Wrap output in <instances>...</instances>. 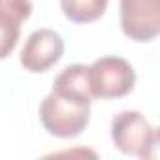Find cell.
Here are the masks:
<instances>
[{
    "mask_svg": "<svg viewBox=\"0 0 160 160\" xmlns=\"http://www.w3.org/2000/svg\"><path fill=\"white\" fill-rule=\"evenodd\" d=\"M89 87L92 98L117 100L134 91L136 72L132 64L121 57H100L87 66Z\"/></svg>",
    "mask_w": 160,
    "mask_h": 160,
    "instance_id": "3957f363",
    "label": "cell"
},
{
    "mask_svg": "<svg viewBox=\"0 0 160 160\" xmlns=\"http://www.w3.org/2000/svg\"><path fill=\"white\" fill-rule=\"evenodd\" d=\"M111 141L126 156L152 158L158 147V130L139 111H121L111 119Z\"/></svg>",
    "mask_w": 160,
    "mask_h": 160,
    "instance_id": "7a4b0ae2",
    "label": "cell"
},
{
    "mask_svg": "<svg viewBox=\"0 0 160 160\" xmlns=\"http://www.w3.org/2000/svg\"><path fill=\"white\" fill-rule=\"evenodd\" d=\"M62 55H64L62 36L51 28H40L27 38L19 53V62L30 73H43L51 70L62 58Z\"/></svg>",
    "mask_w": 160,
    "mask_h": 160,
    "instance_id": "5b68a950",
    "label": "cell"
},
{
    "mask_svg": "<svg viewBox=\"0 0 160 160\" xmlns=\"http://www.w3.org/2000/svg\"><path fill=\"white\" fill-rule=\"evenodd\" d=\"M109 0H60L64 17L75 25H89L104 17Z\"/></svg>",
    "mask_w": 160,
    "mask_h": 160,
    "instance_id": "52a82bcc",
    "label": "cell"
},
{
    "mask_svg": "<svg viewBox=\"0 0 160 160\" xmlns=\"http://www.w3.org/2000/svg\"><path fill=\"white\" fill-rule=\"evenodd\" d=\"M122 34L136 43H149L160 34V0H119Z\"/></svg>",
    "mask_w": 160,
    "mask_h": 160,
    "instance_id": "277c9868",
    "label": "cell"
},
{
    "mask_svg": "<svg viewBox=\"0 0 160 160\" xmlns=\"http://www.w3.org/2000/svg\"><path fill=\"white\" fill-rule=\"evenodd\" d=\"M32 15V0H0V60L19 43L21 27Z\"/></svg>",
    "mask_w": 160,
    "mask_h": 160,
    "instance_id": "8992f818",
    "label": "cell"
},
{
    "mask_svg": "<svg viewBox=\"0 0 160 160\" xmlns=\"http://www.w3.org/2000/svg\"><path fill=\"white\" fill-rule=\"evenodd\" d=\"M92 100L87 66H66L55 77L51 92L40 104V121L47 134L55 138H77L91 122Z\"/></svg>",
    "mask_w": 160,
    "mask_h": 160,
    "instance_id": "6da1fadb",
    "label": "cell"
}]
</instances>
